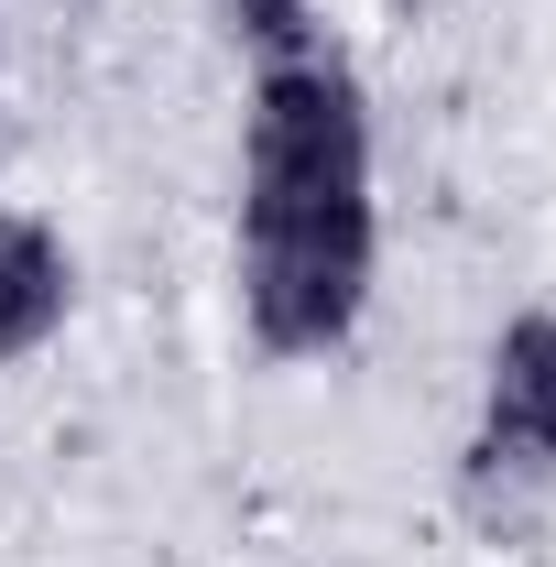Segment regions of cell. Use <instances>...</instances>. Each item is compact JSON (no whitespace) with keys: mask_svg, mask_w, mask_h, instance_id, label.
I'll return each mask as SVG.
<instances>
[{"mask_svg":"<svg viewBox=\"0 0 556 567\" xmlns=\"http://www.w3.org/2000/svg\"><path fill=\"white\" fill-rule=\"evenodd\" d=\"M218 22H229V44L251 66H284V55L328 44V0H218Z\"/></svg>","mask_w":556,"mask_h":567,"instance_id":"obj_4","label":"cell"},{"mask_svg":"<svg viewBox=\"0 0 556 567\" xmlns=\"http://www.w3.org/2000/svg\"><path fill=\"white\" fill-rule=\"evenodd\" d=\"M470 481L481 492H546L556 481V306L502 317L470 415Z\"/></svg>","mask_w":556,"mask_h":567,"instance_id":"obj_2","label":"cell"},{"mask_svg":"<svg viewBox=\"0 0 556 567\" xmlns=\"http://www.w3.org/2000/svg\"><path fill=\"white\" fill-rule=\"evenodd\" d=\"M240 328L262 360H328L371 317L382 274V153H371V87L339 44L251 66L240 110Z\"/></svg>","mask_w":556,"mask_h":567,"instance_id":"obj_1","label":"cell"},{"mask_svg":"<svg viewBox=\"0 0 556 567\" xmlns=\"http://www.w3.org/2000/svg\"><path fill=\"white\" fill-rule=\"evenodd\" d=\"M76 317V251L55 218L33 208H0V371L33 350H55Z\"/></svg>","mask_w":556,"mask_h":567,"instance_id":"obj_3","label":"cell"}]
</instances>
